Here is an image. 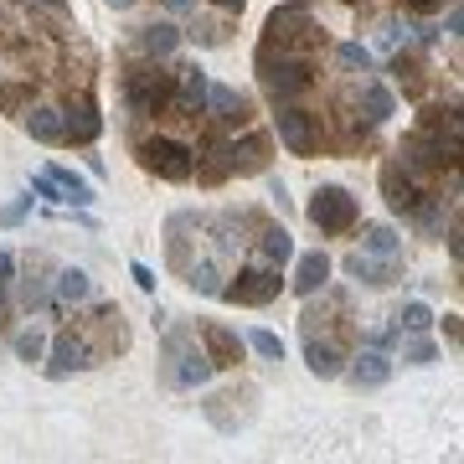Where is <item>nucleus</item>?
I'll return each mask as SVG.
<instances>
[{
  "instance_id": "1",
  "label": "nucleus",
  "mask_w": 464,
  "mask_h": 464,
  "mask_svg": "<svg viewBox=\"0 0 464 464\" xmlns=\"http://www.w3.org/2000/svg\"><path fill=\"white\" fill-rule=\"evenodd\" d=\"M253 72H258V88L274 109L284 103H304L320 83V52H299V47H274V42H258L253 52Z\"/></svg>"
},
{
  "instance_id": "2",
  "label": "nucleus",
  "mask_w": 464,
  "mask_h": 464,
  "mask_svg": "<svg viewBox=\"0 0 464 464\" xmlns=\"http://www.w3.org/2000/svg\"><path fill=\"white\" fill-rule=\"evenodd\" d=\"M119 99L130 109V119H170L176 103V67L155 63V57H130L119 72Z\"/></svg>"
},
{
  "instance_id": "3",
  "label": "nucleus",
  "mask_w": 464,
  "mask_h": 464,
  "mask_svg": "<svg viewBox=\"0 0 464 464\" xmlns=\"http://www.w3.org/2000/svg\"><path fill=\"white\" fill-rule=\"evenodd\" d=\"M134 160L155 181L181 186L197 176V150H191V140H176V134H134Z\"/></svg>"
},
{
  "instance_id": "4",
  "label": "nucleus",
  "mask_w": 464,
  "mask_h": 464,
  "mask_svg": "<svg viewBox=\"0 0 464 464\" xmlns=\"http://www.w3.org/2000/svg\"><path fill=\"white\" fill-rule=\"evenodd\" d=\"M264 42H274V47H299V52H325L331 47L325 26L315 21V11H310L304 0H289V5H279V11L268 16Z\"/></svg>"
},
{
  "instance_id": "5",
  "label": "nucleus",
  "mask_w": 464,
  "mask_h": 464,
  "mask_svg": "<svg viewBox=\"0 0 464 464\" xmlns=\"http://www.w3.org/2000/svg\"><path fill=\"white\" fill-rule=\"evenodd\" d=\"M377 181H382V197H387V207L408 222L413 212H423L433 197H439V186L433 181H423V176H413V170L402 166L398 155H387L382 160V170H377Z\"/></svg>"
},
{
  "instance_id": "6",
  "label": "nucleus",
  "mask_w": 464,
  "mask_h": 464,
  "mask_svg": "<svg viewBox=\"0 0 464 464\" xmlns=\"http://www.w3.org/2000/svg\"><path fill=\"white\" fill-rule=\"evenodd\" d=\"M274 130H279L284 150L299 155V160H310V155H320V150L331 145V140H325V124H320V109H304V103L274 109Z\"/></svg>"
},
{
  "instance_id": "7",
  "label": "nucleus",
  "mask_w": 464,
  "mask_h": 464,
  "mask_svg": "<svg viewBox=\"0 0 464 464\" xmlns=\"http://www.w3.org/2000/svg\"><path fill=\"white\" fill-rule=\"evenodd\" d=\"M47 377L52 382H63V377H72V372H88V366H99L103 356H99V346H93V335L83 331V325H67V331H57L47 341Z\"/></svg>"
},
{
  "instance_id": "8",
  "label": "nucleus",
  "mask_w": 464,
  "mask_h": 464,
  "mask_svg": "<svg viewBox=\"0 0 464 464\" xmlns=\"http://www.w3.org/2000/svg\"><path fill=\"white\" fill-rule=\"evenodd\" d=\"M279 295H284V274L279 268H268V264H258V258H253L248 268H237L232 284L217 289V299H227V304H248V310H264V304H274Z\"/></svg>"
},
{
  "instance_id": "9",
  "label": "nucleus",
  "mask_w": 464,
  "mask_h": 464,
  "mask_svg": "<svg viewBox=\"0 0 464 464\" xmlns=\"http://www.w3.org/2000/svg\"><path fill=\"white\" fill-rule=\"evenodd\" d=\"M217 366L207 362V351H197V335H166V382L170 387H181V392H191V387H207V377H212Z\"/></svg>"
},
{
  "instance_id": "10",
  "label": "nucleus",
  "mask_w": 464,
  "mask_h": 464,
  "mask_svg": "<svg viewBox=\"0 0 464 464\" xmlns=\"http://www.w3.org/2000/svg\"><path fill=\"white\" fill-rule=\"evenodd\" d=\"M310 222H315L325 237H341L362 222V207L351 197L346 186H315V197H310Z\"/></svg>"
},
{
  "instance_id": "11",
  "label": "nucleus",
  "mask_w": 464,
  "mask_h": 464,
  "mask_svg": "<svg viewBox=\"0 0 464 464\" xmlns=\"http://www.w3.org/2000/svg\"><path fill=\"white\" fill-rule=\"evenodd\" d=\"M201 114L212 119L217 130H248L253 124V103H248V93H237L232 83H207V109Z\"/></svg>"
},
{
  "instance_id": "12",
  "label": "nucleus",
  "mask_w": 464,
  "mask_h": 464,
  "mask_svg": "<svg viewBox=\"0 0 464 464\" xmlns=\"http://www.w3.org/2000/svg\"><path fill=\"white\" fill-rule=\"evenodd\" d=\"M207 72L201 63H176V103H170V119H191L197 124L201 109H207Z\"/></svg>"
},
{
  "instance_id": "13",
  "label": "nucleus",
  "mask_w": 464,
  "mask_h": 464,
  "mask_svg": "<svg viewBox=\"0 0 464 464\" xmlns=\"http://www.w3.org/2000/svg\"><path fill=\"white\" fill-rule=\"evenodd\" d=\"M387 57H392V63H387V72H392V83H398L402 93H408V99L418 103L423 93H429V52L408 42V47L387 52Z\"/></svg>"
},
{
  "instance_id": "14",
  "label": "nucleus",
  "mask_w": 464,
  "mask_h": 464,
  "mask_svg": "<svg viewBox=\"0 0 464 464\" xmlns=\"http://www.w3.org/2000/svg\"><path fill=\"white\" fill-rule=\"evenodd\" d=\"M351 341H341V335H304V366L315 372L320 382H331V377H341L346 372V362H351Z\"/></svg>"
},
{
  "instance_id": "15",
  "label": "nucleus",
  "mask_w": 464,
  "mask_h": 464,
  "mask_svg": "<svg viewBox=\"0 0 464 464\" xmlns=\"http://www.w3.org/2000/svg\"><path fill=\"white\" fill-rule=\"evenodd\" d=\"M341 377L356 387V392H377V387H387V377H392V356L377 346H362V351H351V362Z\"/></svg>"
},
{
  "instance_id": "16",
  "label": "nucleus",
  "mask_w": 464,
  "mask_h": 464,
  "mask_svg": "<svg viewBox=\"0 0 464 464\" xmlns=\"http://www.w3.org/2000/svg\"><path fill=\"white\" fill-rule=\"evenodd\" d=\"M134 52H140V57H155V63H170V57L181 52V26H176V21H145V26L134 32Z\"/></svg>"
},
{
  "instance_id": "17",
  "label": "nucleus",
  "mask_w": 464,
  "mask_h": 464,
  "mask_svg": "<svg viewBox=\"0 0 464 464\" xmlns=\"http://www.w3.org/2000/svg\"><path fill=\"white\" fill-rule=\"evenodd\" d=\"M197 341H201V351H207V362L212 366H237L243 362V335L227 331V325H217V320H201Z\"/></svg>"
},
{
  "instance_id": "18",
  "label": "nucleus",
  "mask_w": 464,
  "mask_h": 464,
  "mask_svg": "<svg viewBox=\"0 0 464 464\" xmlns=\"http://www.w3.org/2000/svg\"><path fill=\"white\" fill-rule=\"evenodd\" d=\"M351 109L372 124V130H382L387 119L398 114V99H392V88L377 83V78H362V88H356V99H351Z\"/></svg>"
},
{
  "instance_id": "19",
  "label": "nucleus",
  "mask_w": 464,
  "mask_h": 464,
  "mask_svg": "<svg viewBox=\"0 0 464 464\" xmlns=\"http://www.w3.org/2000/svg\"><path fill=\"white\" fill-rule=\"evenodd\" d=\"M346 274L356 284H366V289H392V284L402 279L398 258H377V253H351L346 258Z\"/></svg>"
},
{
  "instance_id": "20",
  "label": "nucleus",
  "mask_w": 464,
  "mask_h": 464,
  "mask_svg": "<svg viewBox=\"0 0 464 464\" xmlns=\"http://www.w3.org/2000/svg\"><path fill=\"white\" fill-rule=\"evenodd\" d=\"M26 134L42 140V145H67V119H63V103H32L26 114H21Z\"/></svg>"
},
{
  "instance_id": "21",
  "label": "nucleus",
  "mask_w": 464,
  "mask_h": 464,
  "mask_svg": "<svg viewBox=\"0 0 464 464\" xmlns=\"http://www.w3.org/2000/svg\"><path fill=\"white\" fill-rule=\"evenodd\" d=\"M93 299V279L83 268H57L52 274V310H67V304H88Z\"/></svg>"
},
{
  "instance_id": "22",
  "label": "nucleus",
  "mask_w": 464,
  "mask_h": 464,
  "mask_svg": "<svg viewBox=\"0 0 464 464\" xmlns=\"http://www.w3.org/2000/svg\"><path fill=\"white\" fill-rule=\"evenodd\" d=\"M325 279H331V258L325 253H299V264H295V279H289V289L304 299H315L320 289H325Z\"/></svg>"
},
{
  "instance_id": "23",
  "label": "nucleus",
  "mask_w": 464,
  "mask_h": 464,
  "mask_svg": "<svg viewBox=\"0 0 464 464\" xmlns=\"http://www.w3.org/2000/svg\"><path fill=\"white\" fill-rule=\"evenodd\" d=\"M289 258H295V237H289V227H279V222H258V264L284 268Z\"/></svg>"
},
{
  "instance_id": "24",
  "label": "nucleus",
  "mask_w": 464,
  "mask_h": 464,
  "mask_svg": "<svg viewBox=\"0 0 464 464\" xmlns=\"http://www.w3.org/2000/svg\"><path fill=\"white\" fill-rule=\"evenodd\" d=\"M181 274H186V284H191L197 295H217V289H222V279H227V264H222L217 253H201L197 264H186Z\"/></svg>"
},
{
  "instance_id": "25",
  "label": "nucleus",
  "mask_w": 464,
  "mask_h": 464,
  "mask_svg": "<svg viewBox=\"0 0 464 464\" xmlns=\"http://www.w3.org/2000/svg\"><path fill=\"white\" fill-rule=\"evenodd\" d=\"M362 253H377V258H398L402 253V232L387 227V222H362Z\"/></svg>"
},
{
  "instance_id": "26",
  "label": "nucleus",
  "mask_w": 464,
  "mask_h": 464,
  "mask_svg": "<svg viewBox=\"0 0 464 464\" xmlns=\"http://www.w3.org/2000/svg\"><path fill=\"white\" fill-rule=\"evenodd\" d=\"M47 176L57 186H63V197L72 201V207H93V181H83L78 170H67V166H47Z\"/></svg>"
},
{
  "instance_id": "27",
  "label": "nucleus",
  "mask_w": 464,
  "mask_h": 464,
  "mask_svg": "<svg viewBox=\"0 0 464 464\" xmlns=\"http://www.w3.org/2000/svg\"><path fill=\"white\" fill-rule=\"evenodd\" d=\"M331 52H335V63L346 67V72H356V78L377 67V57H372V47H366V42H335Z\"/></svg>"
},
{
  "instance_id": "28",
  "label": "nucleus",
  "mask_w": 464,
  "mask_h": 464,
  "mask_svg": "<svg viewBox=\"0 0 464 464\" xmlns=\"http://www.w3.org/2000/svg\"><path fill=\"white\" fill-rule=\"evenodd\" d=\"M429 325H433V310H429V304H423V299H408V304H402L398 315H392V331H398V335L429 331Z\"/></svg>"
},
{
  "instance_id": "29",
  "label": "nucleus",
  "mask_w": 464,
  "mask_h": 464,
  "mask_svg": "<svg viewBox=\"0 0 464 464\" xmlns=\"http://www.w3.org/2000/svg\"><path fill=\"white\" fill-rule=\"evenodd\" d=\"M413 42V16H387L377 26V47L382 52H398V47H408Z\"/></svg>"
},
{
  "instance_id": "30",
  "label": "nucleus",
  "mask_w": 464,
  "mask_h": 464,
  "mask_svg": "<svg viewBox=\"0 0 464 464\" xmlns=\"http://www.w3.org/2000/svg\"><path fill=\"white\" fill-rule=\"evenodd\" d=\"M11 346H16V356L26 366H36L42 356H47V331H42V325H26V331H16V341H11Z\"/></svg>"
},
{
  "instance_id": "31",
  "label": "nucleus",
  "mask_w": 464,
  "mask_h": 464,
  "mask_svg": "<svg viewBox=\"0 0 464 464\" xmlns=\"http://www.w3.org/2000/svg\"><path fill=\"white\" fill-rule=\"evenodd\" d=\"M191 36H197L201 47H222V42H227V16H222V11H217V16H191Z\"/></svg>"
},
{
  "instance_id": "32",
  "label": "nucleus",
  "mask_w": 464,
  "mask_h": 464,
  "mask_svg": "<svg viewBox=\"0 0 464 464\" xmlns=\"http://www.w3.org/2000/svg\"><path fill=\"white\" fill-rule=\"evenodd\" d=\"M402 362H413V366H433L439 362V346H433L423 331H413L408 335V346H402Z\"/></svg>"
},
{
  "instance_id": "33",
  "label": "nucleus",
  "mask_w": 464,
  "mask_h": 464,
  "mask_svg": "<svg viewBox=\"0 0 464 464\" xmlns=\"http://www.w3.org/2000/svg\"><path fill=\"white\" fill-rule=\"evenodd\" d=\"M243 346H253L264 362H284V341L274 331H248V341H243Z\"/></svg>"
},
{
  "instance_id": "34",
  "label": "nucleus",
  "mask_w": 464,
  "mask_h": 464,
  "mask_svg": "<svg viewBox=\"0 0 464 464\" xmlns=\"http://www.w3.org/2000/svg\"><path fill=\"white\" fill-rule=\"evenodd\" d=\"M21 5H32V16H47V21H67V0H21Z\"/></svg>"
},
{
  "instance_id": "35",
  "label": "nucleus",
  "mask_w": 464,
  "mask_h": 464,
  "mask_svg": "<svg viewBox=\"0 0 464 464\" xmlns=\"http://www.w3.org/2000/svg\"><path fill=\"white\" fill-rule=\"evenodd\" d=\"M32 191H36L42 201H67V197H63V186L52 181L47 170H36V176H32Z\"/></svg>"
},
{
  "instance_id": "36",
  "label": "nucleus",
  "mask_w": 464,
  "mask_h": 464,
  "mask_svg": "<svg viewBox=\"0 0 464 464\" xmlns=\"http://www.w3.org/2000/svg\"><path fill=\"white\" fill-rule=\"evenodd\" d=\"M26 212H32V197H21V201H11V207H0V227H16Z\"/></svg>"
},
{
  "instance_id": "37",
  "label": "nucleus",
  "mask_w": 464,
  "mask_h": 464,
  "mask_svg": "<svg viewBox=\"0 0 464 464\" xmlns=\"http://www.w3.org/2000/svg\"><path fill=\"white\" fill-rule=\"evenodd\" d=\"M444 5H454V0H402L408 16H433V11H444Z\"/></svg>"
},
{
  "instance_id": "38",
  "label": "nucleus",
  "mask_w": 464,
  "mask_h": 464,
  "mask_svg": "<svg viewBox=\"0 0 464 464\" xmlns=\"http://www.w3.org/2000/svg\"><path fill=\"white\" fill-rule=\"evenodd\" d=\"M160 5H166L170 16H197L201 11V0H160Z\"/></svg>"
},
{
  "instance_id": "39",
  "label": "nucleus",
  "mask_w": 464,
  "mask_h": 464,
  "mask_svg": "<svg viewBox=\"0 0 464 464\" xmlns=\"http://www.w3.org/2000/svg\"><path fill=\"white\" fill-rule=\"evenodd\" d=\"M130 274H134V284H140V289H145V295H155V274H150L145 264H134Z\"/></svg>"
},
{
  "instance_id": "40",
  "label": "nucleus",
  "mask_w": 464,
  "mask_h": 464,
  "mask_svg": "<svg viewBox=\"0 0 464 464\" xmlns=\"http://www.w3.org/2000/svg\"><path fill=\"white\" fill-rule=\"evenodd\" d=\"M11 320V279H0V325Z\"/></svg>"
},
{
  "instance_id": "41",
  "label": "nucleus",
  "mask_w": 464,
  "mask_h": 464,
  "mask_svg": "<svg viewBox=\"0 0 464 464\" xmlns=\"http://www.w3.org/2000/svg\"><path fill=\"white\" fill-rule=\"evenodd\" d=\"M444 335H449V346H459V315H444Z\"/></svg>"
},
{
  "instance_id": "42",
  "label": "nucleus",
  "mask_w": 464,
  "mask_h": 464,
  "mask_svg": "<svg viewBox=\"0 0 464 464\" xmlns=\"http://www.w3.org/2000/svg\"><path fill=\"white\" fill-rule=\"evenodd\" d=\"M217 11H222V16H232V11H243V5H248V0H212Z\"/></svg>"
},
{
  "instance_id": "43",
  "label": "nucleus",
  "mask_w": 464,
  "mask_h": 464,
  "mask_svg": "<svg viewBox=\"0 0 464 464\" xmlns=\"http://www.w3.org/2000/svg\"><path fill=\"white\" fill-rule=\"evenodd\" d=\"M109 5H114V11H130V5H134V0H109Z\"/></svg>"
},
{
  "instance_id": "44",
  "label": "nucleus",
  "mask_w": 464,
  "mask_h": 464,
  "mask_svg": "<svg viewBox=\"0 0 464 464\" xmlns=\"http://www.w3.org/2000/svg\"><path fill=\"white\" fill-rule=\"evenodd\" d=\"M341 5H362V0H341Z\"/></svg>"
}]
</instances>
